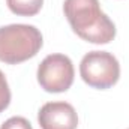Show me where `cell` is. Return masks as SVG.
<instances>
[{
  "mask_svg": "<svg viewBox=\"0 0 129 129\" xmlns=\"http://www.w3.org/2000/svg\"><path fill=\"white\" fill-rule=\"evenodd\" d=\"M63 12L72 30L92 44H110L116 38V26L101 11L99 0H64Z\"/></svg>",
  "mask_w": 129,
  "mask_h": 129,
  "instance_id": "obj_1",
  "label": "cell"
},
{
  "mask_svg": "<svg viewBox=\"0 0 129 129\" xmlns=\"http://www.w3.org/2000/svg\"><path fill=\"white\" fill-rule=\"evenodd\" d=\"M42 33L30 24L0 27V62L18 64L35 57L42 48Z\"/></svg>",
  "mask_w": 129,
  "mask_h": 129,
  "instance_id": "obj_2",
  "label": "cell"
},
{
  "mask_svg": "<svg viewBox=\"0 0 129 129\" xmlns=\"http://www.w3.org/2000/svg\"><path fill=\"white\" fill-rule=\"evenodd\" d=\"M80 75L87 86L105 90L119 81L120 64L108 51H90L80 63Z\"/></svg>",
  "mask_w": 129,
  "mask_h": 129,
  "instance_id": "obj_3",
  "label": "cell"
},
{
  "mask_svg": "<svg viewBox=\"0 0 129 129\" xmlns=\"http://www.w3.org/2000/svg\"><path fill=\"white\" fill-rule=\"evenodd\" d=\"M74 64L64 54H50L38 68V83L48 93H62L74 83Z\"/></svg>",
  "mask_w": 129,
  "mask_h": 129,
  "instance_id": "obj_4",
  "label": "cell"
},
{
  "mask_svg": "<svg viewBox=\"0 0 129 129\" xmlns=\"http://www.w3.org/2000/svg\"><path fill=\"white\" fill-rule=\"evenodd\" d=\"M41 129H77L78 116L68 102H47L38 113Z\"/></svg>",
  "mask_w": 129,
  "mask_h": 129,
  "instance_id": "obj_5",
  "label": "cell"
},
{
  "mask_svg": "<svg viewBox=\"0 0 129 129\" xmlns=\"http://www.w3.org/2000/svg\"><path fill=\"white\" fill-rule=\"evenodd\" d=\"M6 5L15 15L33 17L41 11L44 0H6Z\"/></svg>",
  "mask_w": 129,
  "mask_h": 129,
  "instance_id": "obj_6",
  "label": "cell"
},
{
  "mask_svg": "<svg viewBox=\"0 0 129 129\" xmlns=\"http://www.w3.org/2000/svg\"><path fill=\"white\" fill-rule=\"evenodd\" d=\"M11 104V90L5 74L0 71V113H3Z\"/></svg>",
  "mask_w": 129,
  "mask_h": 129,
  "instance_id": "obj_7",
  "label": "cell"
},
{
  "mask_svg": "<svg viewBox=\"0 0 129 129\" xmlns=\"http://www.w3.org/2000/svg\"><path fill=\"white\" fill-rule=\"evenodd\" d=\"M0 129H33V128H32V125H30V122H29L27 119L17 116V117L8 119V120L0 126Z\"/></svg>",
  "mask_w": 129,
  "mask_h": 129,
  "instance_id": "obj_8",
  "label": "cell"
}]
</instances>
